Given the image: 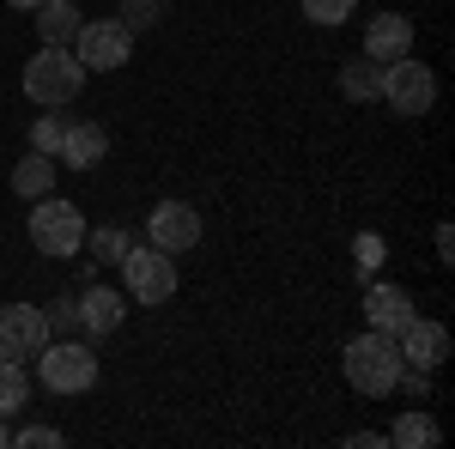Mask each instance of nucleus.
I'll return each mask as SVG.
<instances>
[{
	"mask_svg": "<svg viewBox=\"0 0 455 449\" xmlns=\"http://www.w3.org/2000/svg\"><path fill=\"white\" fill-rule=\"evenodd\" d=\"M340 365H347V382L358 389V395H371V401H383V395H395L401 389V346H395V334H383V328H364V334H352L347 352H340Z\"/></svg>",
	"mask_w": 455,
	"mask_h": 449,
	"instance_id": "obj_1",
	"label": "nucleus"
},
{
	"mask_svg": "<svg viewBox=\"0 0 455 449\" xmlns=\"http://www.w3.org/2000/svg\"><path fill=\"white\" fill-rule=\"evenodd\" d=\"M146 237L158 243V249H171V255H182V249L201 243V212L188 207V201H158L152 219H146Z\"/></svg>",
	"mask_w": 455,
	"mask_h": 449,
	"instance_id": "obj_9",
	"label": "nucleus"
},
{
	"mask_svg": "<svg viewBox=\"0 0 455 449\" xmlns=\"http://www.w3.org/2000/svg\"><path fill=\"white\" fill-rule=\"evenodd\" d=\"M6 444H12V431H6V419H0V449H6Z\"/></svg>",
	"mask_w": 455,
	"mask_h": 449,
	"instance_id": "obj_29",
	"label": "nucleus"
},
{
	"mask_svg": "<svg viewBox=\"0 0 455 449\" xmlns=\"http://www.w3.org/2000/svg\"><path fill=\"white\" fill-rule=\"evenodd\" d=\"M6 6H19V12H31V6H43V0H6Z\"/></svg>",
	"mask_w": 455,
	"mask_h": 449,
	"instance_id": "obj_28",
	"label": "nucleus"
},
{
	"mask_svg": "<svg viewBox=\"0 0 455 449\" xmlns=\"http://www.w3.org/2000/svg\"><path fill=\"white\" fill-rule=\"evenodd\" d=\"M25 98L36 109H68L79 98V85H85V68H79V55H73L68 43H43L31 61H25Z\"/></svg>",
	"mask_w": 455,
	"mask_h": 449,
	"instance_id": "obj_2",
	"label": "nucleus"
},
{
	"mask_svg": "<svg viewBox=\"0 0 455 449\" xmlns=\"http://www.w3.org/2000/svg\"><path fill=\"white\" fill-rule=\"evenodd\" d=\"M31 243L43 249V255H55V261L79 255V243H85V212L73 207V201L36 195V207H31Z\"/></svg>",
	"mask_w": 455,
	"mask_h": 449,
	"instance_id": "obj_4",
	"label": "nucleus"
},
{
	"mask_svg": "<svg viewBox=\"0 0 455 449\" xmlns=\"http://www.w3.org/2000/svg\"><path fill=\"white\" fill-rule=\"evenodd\" d=\"M298 6H304V19H310V25L334 31V25H347V19H352V6H358V0H298Z\"/></svg>",
	"mask_w": 455,
	"mask_h": 449,
	"instance_id": "obj_20",
	"label": "nucleus"
},
{
	"mask_svg": "<svg viewBox=\"0 0 455 449\" xmlns=\"http://www.w3.org/2000/svg\"><path fill=\"white\" fill-rule=\"evenodd\" d=\"M122 25H128V31L158 25V0H128V6H122Z\"/></svg>",
	"mask_w": 455,
	"mask_h": 449,
	"instance_id": "obj_25",
	"label": "nucleus"
},
{
	"mask_svg": "<svg viewBox=\"0 0 455 449\" xmlns=\"http://www.w3.org/2000/svg\"><path fill=\"white\" fill-rule=\"evenodd\" d=\"M68 49L79 55L85 73H116V68H128V55H134V31L122 19H85Z\"/></svg>",
	"mask_w": 455,
	"mask_h": 449,
	"instance_id": "obj_5",
	"label": "nucleus"
},
{
	"mask_svg": "<svg viewBox=\"0 0 455 449\" xmlns=\"http://www.w3.org/2000/svg\"><path fill=\"white\" fill-rule=\"evenodd\" d=\"M49 341H55V334H49V316L36 310V304H0V358L25 365V358H36Z\"/></svg>",
	"mask_w": 455,
	"mask_h": 449,
	"instance_id": "obj_8",
	"label": "nucleus"
},
{
	"mask_svg": "<svg viewBox=\"0 0 455 449\" xmlns=\"http://www.w3.org/2000/svg\"><path fill=\"white\" fill-rule=\"evenodd\" d=\"M109 152V134L98 128V122H68V134H61V164H73V171H92V164H104Z\"/></svg>",
	"mask_w": 455,
	"mask_h": 449,
	"instance_id": "obj_14",
	"label": "nucleus"
},
{
	"mask_svg": "<svg viewBox=\"0 0 455 449\" xmlns=\"http://www.w3.org/2000/svg\"><path fill=\"white\" fill-rule=\"evenodd\" d=\"M12 444L19 449H61L68 437H61L55 425H25V431H12Z\"/></svg>",
	"mask_w": 455,
	"mask_h": 449,
	"instance_id": "obj_23",
	"label": "nucleus"
},
{
	"mask_svg": "<svg viewBox=\"0 0 455 449\" xmlns=\"http://www.w3.org/2000/svg\"><path fill=\"white\" fill-rule=\"evenodd\" d=\"M388 444H401V449H437V444H443V425H437L431 413H419V407H413V413L395 419Z\"/></svg>",
	"mask_w": 455,
	"mask_h": 449,
	"instance_id": "obj_15",
	"label": "nucleus"
},
{
	"mask_svg": "<svg viewBox=\"0 0 455 449\" xmlns=\"http://www.w3.org/2000/svg\"><path fill=\"white\" fill-rule=\"evenodd\" d=\"M36 12V31H43V43H73V31H79V12H73L68 0H43V6H31Z\"/></svg>",
	"mask_w": 455,
	"mask_h": 449,
	"instance_id": "obj_16",
	"label": "nucleus"
},
{
	"mask_svg": "<svg viewBox=\"0 0 455 449\" xmlns=\"http://www.w3.org/2000/svg\"><path fill=\"white\" fill-rule=\"evenodd\" d=\"M49 334H73V328H79V304H73V298H61V304H49Z\"/></svg>",
	"mask_w": 455,
	"mask_h": 449,
	"instance_id": "obj_24",
	"label": "nucleus"
},
{
	"mask_svg": "<svg viewBox=\"0 0 455 449\" xmlns=\"http://www.w3.org/2000/svg\"><path fill=\"white\" fill-rule=\"evenodd\" d=\"M437 261H455V237H450V225H437Z\"/></svg>",
	"mask_w": 455,
	"mask_h": 449,
	"instance_id": "obj_27",
	"label": "nucleus"
},
{
	"mask_svg": "<svg viewBox=\"0 0 455 449\" xmlns=\"http://www.w3.org/2000/svg\"><path fill=\"white\" fill-rule=\"evenodd\" d=\"M36 371H43V389H55V395H85L98 382V352L79 341H49L36 352Z\"/></svg>",
	"mask_w": 455,
	"mask_h": 449,
	"instance_id": "obj_6",
	"label": "nucleus"
},
{
	"mask_svg": "<svg viewBox=\"0 0 455 449\" xmlns=\"http://www.w3.org/2000/svg\"><path fill=\"white\" fill-rule=\"evenodd\" d=\"M377 85H383V73H377L371 55H364V61H352V68L340 73V92H347V98H377Z\"/></svg>",
	"mask_w": 455,
	"mask_h": 449,
	"instance_id": "obj_19",
	"label": "nucleus"
},
{
	"mask_svg": "<svg viewBox=\"0 0 455 449\" xmlns=\"http://www.w3.org/2000/svg\"><path fill=\"white\" fill-rule=\"evenodd\" d=\"M395 346H401V365H407V371H425V377L450 358V334H443V322H425V316H413V322L395 334Z\"/></svg>",
	"mask_w": 455,
	"mask_h": 449,
	"instance_id": "obj_10",
	"label": "nucleus"
},
{
	"mask_svg": "<svg viewBox=\"0 0 455 449\" xmlns=\"http://www.w3.org/2000/svg\"><path fill=\"white\" fill-rule=\"evenodd\" d=\"M12 188H19L25 201H36V195H49V188H55V164H49L43 152H31V158H25V164L12 171Z\"/></svg>",
	"mask_w": 455,
	"mask_h": 449,
	"instance_id": "obj_17",
	"label": "nucleus"
},
{
	"mask_svg": "<svg viewBox=\"0 0 455 449\" xmlns=\"http://www.w3.org/2000/svg\"><path fill=\"white\" fill-rule=\"evenodd\" d=\"M73 304H79V328H85V334H116L122 316H128V298H122L116 285H85Z\"/></svg>",
	"mask_w": 455,
	"mask_h": 449,
	"instance_id": "obj_13",
	"label": "nucleus"
},
{
	"mask_svg": "<svg viewBox=\"0 0 455 449\" xmlns=\"http://www.w3.org/2000/svg\"><path fill=\"white\" fill-rule=\"evenodd\" d=\"M364 55L383 68V61H401V55H413V19H401V12H377L371 25H364Z\"/></svg>",
	"mask_w": 455,
	"mask_h": 449,
	"instance_id": "obj_11",
	"label": "nucleus"
},
{
	"mask_svg": "<svg viewBox=\"0 0 455 449\" xmlns=\"http://www.w3.org/2000/svg\"><path fill=\"white\" fill-rule=\"evenodd\" d=\"M61 134H68V116H36V128H31V152H43V158H55L61 152Z\"/></svg>",
	"mask_w": 455,
	"mask_h": 449,
	"instance_id": "obj_21",
	"label": "nucleus"
},
{
	"mask_svg": "<svg viewBox=\"0 0 455 449\" xmlns=\"http://www.w3.org/2000/svg\"><path fill=\"white\" fill-rule=\"evenodd\" d=\"M413 316H419V310H413V298H407L401 285H383V279L371 285V279H364V322H371V328H383V334H401Z\"/></svg>",
	"mask_w": 455,
	"mask_h": 449,
	"instance_id": "obj_12",
	"label": "nucleus"
},
{
	"mask_svg": "<svg viewBox=\"0 0 455 449\" xmlns=\"http://www.w3.org/2000/svg\"><path fill=\"white\" fill-rule=\"evenodd\" d=\"M85 237H92V231H85ZM92 249H98V261H122V255H128V237H122V231H98Z\"/></svg>",
	"mask_w": 455,
	"mask_h": 449,
	"instance_id": "obj_26",
	"label": "nucleus"
},
{
	"mask_svg": "<svg viewBox=\"0 0 455 449\" xmlns=\"http://www.w3.org/2000/svg\"><path fill=\"white\" fill-rule=\"evenodd\" d=\"M31 401V382H25V365H12V358H0V419H12L19 407Z\"/></svg>",
	"mask_w": 455,
	"mask_h": 449,
	"instance_id": "obj_18",
	"label": "nucleus"
},
{
	"mask_svg": "<svg viewBox=\"0 0 455 449\" xmlns=\"http://www.w3.org/2000/svg\"><path fill=\"white\" fill-rule=\"evenodd\" d=\"M352 255H358V279H371L377 268H383V237H377V231H364V237L352 243Z\"/></svg>",
	"mask_w": 455,
	"mask_h": 449,
	"instance_id": "obj_22",
	"label": "nucleus"
},
{
	"mask_svg": "<svg viewBox=\"0 0 455 449\" xmlns=\"http://www.w3.org/2000/svg\"><path fill=\"white\" fill-rule=\"evenodd\" d=\"M377 98H383L395 116H425V109L437 104V73L425 68L419 55L383 61V85H377Z\"/></svg>",
	"mask_w": 455,
	"mask_h": 449,
	"instance_id": "obj_3",
	"label": "nucleus"
},
{
	"mask_svg": "<svg viewBox=\"0 0 455 449\" xmlns=\"http://www.w3.org/2000/svg\"><path fill=\"white\" fill-rule=\"evenodd\" d=\"M116 268L128 274V298L134 304H164V298H176V255L171 249L146 243V249H128Z\"/></svg>",
	"mask_w": 455,
	"mask_h": 449,
	"instance_id": "obj_7",
	"label": "nucleus"
}]
</instances>
